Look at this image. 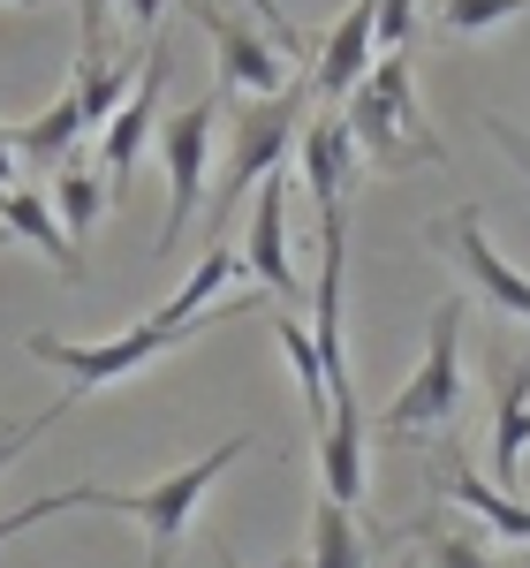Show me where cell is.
Masks as SVG:
<instances>
[{"mask_svg":"<svg viewBox=\"0 0 530 568\" xmlns=\"http://www.w3.org/2000/svg\"><path fill=\"white\" fill-rule=\"evenodd\" d=\"M122 0H77V23H84V45L77 53H91V61H114L106 53V16H114Z\"/></svg>","mask_w":530,"mask_h":568,"instance_id":"cell-23","label":"cell"},{"mask_svg":"<svg viewBox=\"0 0 530 568\" xmlns=\"http://www.w3.org/2000/svg\"><path fill=\"white\" fill-rule=\"evenodd\" d=\"M304 568H364V530H356V508H342V500H326V493H318Z\"/></svg>","mask_w":530,"mask_h":568,"instance_id":"cell-17","label":"cell"},{"mask_svg":"<svg viewBox=\"0 0 530 568\" xmlns=\"http://www.w3.org/2000/svg\"><path fill=\"white\" fill-rule=\"evenodd\" d=\"M356 130V152L379 168V175H401V168H447L440 136L425 130L417 114V84H409V53H379V69L356 84V99L342 106Z\"/></svg>","mask_w":530,"mask_h":568,"instance_id":"cell-3","label":"cell"},{"mask_svg":"<svg viewBox=\"0 0 530 568\" xmlns=\"http://www.w3.org/2000/svg\"><path fill=\"white\" fill-rule=\"evenodd\" d=\"M486 130H492V144H500V152H508V168H516V175H530V136L516 130V122H508V114H486Z\"/></svg>","mask_w":530,"mask_h":568,"instance_id":"cell-24","label":"cell"},{"mask_svg":"<svg viewBox=\"0 0 530 568\" xmlns=\"http://www.w3.org/2000/svg\"><path fill=\"white\" fill-rule=\"evenodd\" d=\"M462 296H440L432 311V342H425V364L409 372V387L379 409V433L387 439H409V433H447L455 425V409H462Z\"/></svg>","mask_w":530,"mask_h":568,"instance_id":"cell-5","label":"cell"},{"mask_svg":"<svg viewBox=\"0 0 530 568\" xmlns=\"http://www.w3.org/2000/svg\"><path fill=\"white\" fill-rule=\"evenodd\" d=\"M243 258H251V273L273 288V304H296V296H304V281H296V265H288V190H281V175L251 197V243H243Z\"/></svg>","mask_w":530,"mask_h":568,"instance_id":"cell-12","label":"cell"},{"mask_svg":"<svg viewBox=\"0 0 530 568\" xmlns=\"http://www.w3.org/2000/svg\"><path fill=\"white\" fill-rule=\"evenodd\" d=\"M296 160H304V190H310V205H318V213L349 205V175H356V160H364V152H356V130H349V114H342V106H318V114H310Z\"/></svg>","mask_w":530,"mask_h":568,"instance_id":"cell-10","label":"cell"},{"mask_svg":"<svg viewBox=\"0 0 530 568\" xmlns=\"http://www.w3.org/2000/svg\"><path fill=\"white\" fill-rule=\"evenodd\" d=\"M213 568H235V554H227V546H221V538H213Z\"/></svg>","mask_w":530,"mask_h":568,"instance_id":"cell-26","label":"cell"},{"mask_svg":"<svg viewBox=\"0 0 530 568\" xmlns=\"http://www.w3.org/2000/svg\"><path fill=\"white\" fill-rule=\"evenodd\" d=\"M8 8H53V0H8Z\"/></svg>","mask_w":530,"mask_h":568,"instance_id":"cell-27","label":"cell"},{"mask_svg":"<svg viewBox=\"0 0 530 568\" xmlns=\"http://www.w3.org/2000/svg\"><path fill=\"white\" fill-rule=\"evenodd\" d=\"M516 8H530V0H440V31L455 45H470V39H486L492 23H508Z\"/></svg>","mask_w":530,"mask_h":568,"instance_id":"cell-20","label":"cell"},{"mask_svg":"<svg viewBox=\"0 0 530 568\" xmlns=\"http://www.w3.org/2000/svg\"><path fill=\"white\" fill-rule=\"evenodd\" d=\"M273 334H281V349H288V364H296V394H304V417L326 433L334 417H326V356H318V334H304L288 311L273 318Z\"/></svg>","mask_w":530,"mask_h":568,"instance_id":"cell-18","label":"cell"},{"mask_svg":"<svg viewBox=\"0 0 530 568\" xmlns=\"http://www.w3.org/2000/svg\"><path fill=\"white\" fill-rule=\"evenodd\" d=\"M205 326H213V311H205ZM197 326H160V318H136L130 334H114V342H61V334H23V349L39 356V364H53L69 387H61V402L53 409H39L31 425H8V463L31 447L39 433H53L84 394H106V387H122L130 372H144L152 356H167V349H182Z\"/></svg>","mask_w":530,"mask_h":568,"instance_id":"cell-2","label":"cell"},{"mask_svg":"<svg viewBox=\"0 0 530 568\" xmlns=\"http://www.w3.org/2000/svg\"><path fill=\"white\" fill-rule=\"evenodd\" d=\"M243 447H251V433L221 439L213 455L182 463L175 478H160V485H69V493H45V500H31V508H8V516H0V530H8V538H23L31 524H53V516H69V508H114V516H136V524L152 530V568H167L175 538L190 530V516H197V500L213 493V478H221V470H235V463H243Z\"/></svg>","mask_w":530,"mask_h":568,"instance_id":"cell-1","label":"cell"},{"mask_svg":"<svg viewBox=\"0 0 530 568\" xmlns=\"http://www.w3.org/2000/svg\"><path fill=\"white\" fill-rule=\"evenodd\" d=\"M318 99L310 84H288L281 99H251L243 114H235V152H227V175L221 190H213V243H221V227L235 220V205L243 197H258L265 182L281 175V152H296L304 144V106Z\"/></svg>","mask_w":530,"mask_h":568,"instance_id":"cell-4","label":"cell"},{"mask_svg":"<svg viewBox=\"0 0 530 568\" xmlns=\"http://www.w3.org/2000/svg\"><path fill=\"white\" fill-rule=\"evenodd\" d=\"M53 213H61V227H69L77 243H91V227L106 213V182H91V168H69L61 190H53Z\"/></svg>","mask_w":530,"mask_h":568,"instance_id":"cell-19","label":"cell"},{"mask_svg":"<svg viewBox=\"0 0 530 568\" xmlns=\"http://www.w3.org/2000/svg\"><path fill=\"white\" fill-rule=\"evenodd\" d=\"M417 538H425V554H432V568H492L486 561V546H478V538H462V530H417Z\"/></svg>","mask_w":530,"mask_h":568,"instance_id":"cell-21","label":"cell"},{"mask_svg":"<svg viewBox=\"0 0 530 568\" xmlns=\"http://www.w3.org/2000/svg\"><path fill=\"white\" fill-rule=\"evenodd\" d=\"M251 16H258V23H265V39H273V45H281V53H304V23H288V8H281V0H251Z\"/></svg>","mask_w":530,"mask_h":568,"instance_id":"cell-22","label":"cell"},{"mask_svg":"<svg viewBox=\"0 0 530 568\" xmlns=\"http://www.w3.org/2000/svg\"><path fill=\"white\" fill-rule=\"evenodd\" d=\"M395 568H409V561H395Z\"/></svg>","mask_w":530,"mask_h":568,"instance_id":"cell-29","label":"cell"},{"mask_svg":"<svg viewBox=\"0 0 530 568\" xmlns=\"http://www.w3.org/2000/svg\"><path fill=\"white\" fill-rule=\"evenodd\" d=\"M235 273H251V258H243V251H227V243H213V251L197 258V273H190V281H182V288H175L160 311H152V318H160V326H205L213 296H221Z\"/></svg>","mask_w":530,"mask_h":568,"instance_id":"cell-16","label":"cell"},{"mask_svg":"<svg viewBox=\"0 0 530 568\" xmlns=\"http://www.w3.org/2000/svg\"><path fill=\"white\" fill-rule=\"evenodd\" d=\"M296 568H304V561H296Z\"/></svg>","mask_w":530,"mask_h":568,"instance_id":"cell-30","label":"cell"},{"mask_svg":"<svg viewBox=\"0 0 530 568\" xmlns=\"http://www.w3.org/2000/svg\"><path fill=\"white\" fill-rule=\"evenodd\" d=\"M160 8H167V0H122V16H130V31H136V39H152Z\"/></svg>","mask_w":530,"mask_h":568,"instance_id":"cell-25","label":"cell"},{"mask_svg":"<svg viewBox=\"0 0 530 568\" xmlns=\"http://www.w3.org/2000/svg\"><path fill=\"white\" fill-rule=\"evenodd\" d=\"M190 16L205 23V39H213V61H221V77L213 84L221 91H258V99H281V91L296 84L288 77V53L273 39H258L235 8H221V0H190Z\"/></svg>","mask_w":530,"mask_h":568,"instance_id":"cell-7","label":"cell"},{"mask_svg":"<svg viewBox=\"0 0 530 568\" xmlns=\"http://www.w3.org/2000/svg\"><path fill=\"white\" fill-rule=\"evenodd\" d=\"M175 77V53L167 45H152V69H144V84H136V99L106 122V136H99V160H106V190H130L136 182V160H144V144H152V130L167 122L160 114V84Z\"/></svg>","mask_w":530,"mask_h":568,"instance_id":"cell-8","label":"cell"},{"mask_svg":"<svg viewBox=\"0 0 530 568\" xmlns=\"http://www.w3.org/2000/svg\"><path fill=\"white\" fill-rule=\"evenodd\" d=\"M213 136H221V91H213V99H190V106H175V114L160 122V160H167V227H160L152 258H167V251L182 243V227L197 220Z\"/></svg>","mask_w":530,"mask_h":568,"instance_id":"cell-6","label":"cell"},{"mask_svg":"<svg viewBox=\"0 0 530 568\" xmlns=\"http://www.w3.org/2000/svg\"><path fill=\"white\" fill-rule=\"evenodd\" d=\"M516 568H530V561H516Z\"/></svg>","mask_w":530,"mask_h":568,"instance_id":"cell-28","label":"cell"},{"mask_svg":"<svg viewBox=\"0 0 530 568\" xmlns=\"http://www.w3.org/2000/svg\"><path fill=\"white\" fill-rule=\"evenodd\" d=\"M84 130H91L84 91L69 84V91H61V99L39 114V122H8V130H0V144H8L16 160H61L69 144H84Z\"/></svg>","mask_w":530,"mask_h":568,"instance_id":"cell-15","label":"cell"},{"mask_svg":"<svg viewBox=\"0 0 530 568\" xmlns=\"http://www.w3.org/2000/svg\"><path fill=\"white\" fill-rule=\"evenodd\" d=\"M432 243H447L455 258L470 265V281L486 288V304H492V311H508V318H523V326H530V273H523V265H508L500 251H492V243H486V220H478V213L440 220V227H432Z\"/></svg>","mask_w":530,"mask_h":568,"instance_id":"cell-9","label":"cell"},{"mask_svg":"<svg viewBox=\"0 0 530 568\" xmlns=\"http://www.w3.org/2000/svg\"><path fill=\"white\" fill-rule=\"evenodd\" d=\"M530 455V356L508 364L500 356V387H492V485L516 493V470Z\"/></svg>","mask_w":530,"mask_h":568,"instance_id":"cell-13","label":"cell"},{"mask_svg":"<svg viewBox=\"0 0 530 568\" xmlns=\"http://www.w3.org/2000/svg\"><path fill=\"white\" fill-rule=\"evenodd\" d=\"M0 220H8V235H23L31 251H45V265H53L61 281H77V273H84V243H77V235L61 227V213L45 205L39 190L8 182V190H0Z\"/></svg>","mask_w":530,"mask_h":568,"instance_id":"cell-14","label":"cell"},{"mask_svg":"<svg viewBox=\"0 0 530 568\" xmlns=\"http://www.w3.org/2000/svg\"><path fill=\"white\" fill-rule=\"evenodd\" d=\"M432 478L455 493V508H478L500 538L530 546V500H523V493H500L492 478H478V470L462 463V439H440V447H432Z\"/></svg>","mask_w":530,"mask_h":568,"instance_id":"cell-11","label":"cell"}]
</instances>
